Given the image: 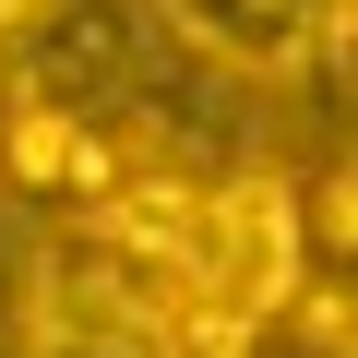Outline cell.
Returning <instances> with one entry per match:
<instances>
[{
  "label": "cell",
  "instance_id": "6da1fadb",
  "mask_svg": "<svg viewBox=\"0 0 358 358\" xmlns=\"http://www.w3.org/2000/svg\"><path fill=\"white\" fill-rule=\"evenodd\" d=\"M215 322L192 263L131 239L120 215H60L36 227V322L24 358H179V334Z\"/></svg>",
  "mask_w": 358,
  "mask_h": 358
},
{
  "label": "cell",
  "instance_id": "7a4b0ae2",
  "mask_svg": "<svg viewBox=\"0 0 358 358\" xmlns=\"http://www.w3.org/2000/svg\"><path fill=\"white\" fill-rule=\"evenodd\" d=\"M192 287L275 334L287 299L310 287V239H299V179L287 167H215V192H203V227H192Z\"/></svg>",
  "mask_w": 358,
  "mask_h": 358
},
{
  "label": "cell",
  "instance_id": "3957f363",
  "mask_svg": "<svg viewBox=\"0 0 358 358\" xmlns=\"http://www.w3.org/2000/svg\"><path fill=\"white\" fill-rule=\"evenodd\" d=\"M155 48H179L192 72H227V84H299L346 60V0H143Z\"/></svg>",
  "mask_w": 358,
  "mask_h": 358
},
{
  "label": "cell",
  "instance_id": "277c9868",
  "mask_svg": "<svg viewBox=\"0 0 358 358\" xmlns=\"http://www.w3.org/2000/svg\"><path fill=\"white\" fill-rule=\"evenodd\" d=\"M24 322H36V227L24 203H0V358H24Z\"/></svg>",
  "mask_w": 358,
  "mask_h": 358
},
{
  "label": "cell",
  "instance_id": "5b68a950",
  "mask_svg": "<svg viewBox=\"0 0 358 358\" xmlns=\"http://www.w3.org/2000/svg\"><path fill=\"white\" fill-rule=\"evenodd\" d=\"M287 310H299V334H310V358H346V287H334V275H322V287H299Z\"/></svg>",
  "mask_w": 358,
  "mask_h": 358
},
{
  "label": "cell",
  "instance_id": "8992f818",
  "mask_svg": "<svg viewBox=\"0 0 358 358\" xmlns=\"http://www.w3.org/2000/svg\"><path fill=\"white\" fill-rule=\"evenodd\" d=\"M36 13H48V0H0V48H13V36H24Z\"/></svg>",
  "mask_w": 358,
  "mask_h": 358
}]
</instances>
